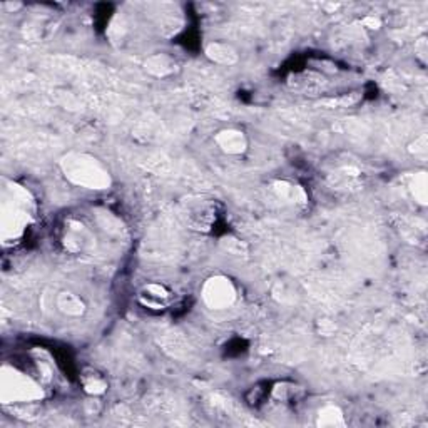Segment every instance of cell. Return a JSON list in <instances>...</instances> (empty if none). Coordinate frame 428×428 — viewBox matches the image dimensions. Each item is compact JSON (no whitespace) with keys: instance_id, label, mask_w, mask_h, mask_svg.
<instances>
[{"instance_id":"cell-6","label":"cell","mask_w":428,"mask_h":428,"mask_svg":"<svg viewBox=\"0 0 428 428\" xmlns=\"http://www.w3.org/2000/svg\"><path fill=\"white\" fill-rule=\"evenodd\" d=\"M214 142L224 154L230 156H241L248 149V138L243 131L235 129V127H228V129L219 131L216 134Z\"/></svg>"},{"instance_id":"cell-15","label":"cell","mask_w":428,"mask_h":428,"mask_svg":"<svg viewBox=\"0 0 428 428\" xmlns=\"http://www.w3.org/2000/svg\"><path fill=\"white\" fill-rule=\"evenodd\" d=\"M300 392V388L293 383H288V381H283V383H276L273 388V397L276 398L278 401H283V404H288V401L295 400L296 393Z\"/></svg>"},{"instance_id":"cell-10","label":"cell","mask_w":428,"mask_h":428,"mask_svg":"<svg viewBox=\"0 0 428 428\" xmlns=\"http://www.w3.org/2000/svg\"><path fill=\"white\" fill-rule=\"evenodd\" d=\"M176 66L175 57H171L169 54H154L144 61V69L154 78H168V75L175 74Z\"/></svg>"},{"instance_id":"cell-17","label":"cell","mask_w":428,"mask_h":428,"mask_svg":"<svg viewBox=\"0 0 428 428\" xmlns=\"http://www.w3.org/2000/svg\"><path fill=\"white\" fill-rule=\"evenodd\" d=\"M427 147H428V138H427V134H422V135H418V138L415 139L412 144H410L408 151L415 156H423L427 152Z\"/></svg>"},{"instance_id":"cell-5","label":"cell","mask_w":428,"mask_h":428,"mask_svg":"<svg viewBox=\"0 0 428 428\" xmlns=\"http://www.w3.org/2000/svg\"><path fill=\"white\" fill-rule=\"evenodd\" d=\"M61 241L64 249L72 254L87 253L94 248V236H92V233L82 223L74 221V219L66 223Z\"/></svg>"},{"instance_id":"cell-8","label":"cell","mask_w":428,"mask_h":428,"mask_svg":"<svg viewBox=\"0 0 428 428\" xmlns=\"http://www.w3.org/2000/svg\"><path fill=\"white\" fill-rule=\"evenodd\" d=\"M271 189H273V193L276 194L281 201L290 202V205L300 206V205H307L308 201L307 193H304L302 186L288 183V181H274V183L271 184Z\"/></svg>"},{"instance_id":"cell-1","label":"cell","mask_w":428,"mask_h":428,"mask_svg":"<svg viewBox=\"0 0 428 428\" xmlns=\"http://www.w3.org/2000/svg\"><path fill=\"white\" fill-rule=\"evenodd\" d=\"M37 213L31 191L3 177L0 186V236L3 246H12L24 236Z\"/></svg>"},{"instance_id":"cell-7","label":"cell","mask_w":428,"mask_h":428,"mask_svg":"<svg viewBox=\"0 0 428 428\" xmlns=\"http://www.w3.org/2000/svg\"><path fill=\"white\" fill-rule=\"evenodd\" d=\"M205 54L211 62L219 66H235L239 61L238 50L226 42H211L206 45Z\"/></svg>"},{"instance_id":"cell-13","label":"cell","mask_w":428,"mask_h":428,"mask_svg":"<svg viewBox=\"0 0 428 428\" xmlns=\"http://www.w3.org/2000/svg\"><path fill=\"white\" fill-rule=\"evenodd\" d=\"M408 189L412 193L415 202H418L420 206L428 205V177L425 171L417 172V175L410 177Z\"/></svg>"},{"instance_id":"cell-12","label":"cell","mask_w":428,"mask_h":428,"mask_svg":"<svg viewBox=\"0 0 428 428\" xmlns=\"http://www.w3.org/2000/svg\"><path fill=\"white\" fill-rule=\"evenodd\" d=\"M144 291H146L144 296H147V300L141 296V303L154 309L163 308V302H166L169 296H171L168 288L161 285V283H149V285L144 286Z\"/></svg>"},{"instance_id":"cell-4","label":"cell","mask_w":428,"mask_h":428,"mask_svg":"<svg viewBox=\"0 0 428 428\" xmlns=\"http://www.w3.org/2000/svg\"><path fill=\"white\" fill-rule=\"evenodd\" d=\"M201 296L207 308L214 309V311H223V309L231 308L235 304L236 298H238V291L230 278L223 276V274H214L205 281L201 288Z\"/></svg>"},{"instance_id":"cell-18","label":"cell","mask_w":428,"mask_h":428,"mask_svg":"<svg viewBox=\"0 0 428 428\" xmlns=\"http://www.w3.org/2000/svg\"><path fill=\"white\" fill-rule=\"evenodd\" d=\"M318 333L323 334V337H332L337 332V325H334V321L328 320V318H323V320H318Z\"/></svg>"},{"instance_id":"cell-16","label":"cell","mask_w":428,"mask_h":428,"mask_svg":"<svg viewBox=\"0 0 428 428\" xmlns=\"http://www.w3.org/2000/svg\"><path fill=\"white\" fill-rule=\"evenodd\" d=\"M221 248L226 253L235 254V256H246L248 254V246L243 241L235 238V236H224V238L219 241Z\"/></svg>"},{"instance_id":"cell-11","label":"cell","mask_w":428,"mask_h":428,"mask_svg":"<svg viewBox=\"0 0 428 428\" xmlns=\"http://www.w3.org/2000/svg\"><path fill=\"white\" fill-rule=\"evenodd\" d=\"M316 425L323 428H341L346 427L345 413L338 405H325L318 410Z\"/></svg>"},{"instance_id":"cell-3","label":"cell","mask_w":428,"mask_h":428,"mask_svg":"<svg viewBox=\"0 0 428 428\" xmlns=\"http://www.w3.org/2000/svg\"><path fill=\"white\" fill-rule=\"evenodd\" d=\"M44 390L36 380L17 368L3 365L0 371V401L3 405H22L40 401Z\"/></svg>"},{"instance_id":"cell-14","label":"cell","mask_w":428,"mask_h":428,"mask_svg":"<svg viewBox=\"0 0 428 428\" xmlns=\"http://www.w3.org/2000/svg\"><path fill=\"white\" fill-rule=\"evenodd\" d=\"M82 387L84 392L91 397H101L108 392V381H105L103 376L97 375V373H84L82 375Z\"/></svg>"},{"instance_id":"cell-9","label":"cell","mask_w":428,"mask_h":428,"mask_svg":"<svg viewBox=\"0 0 428 428\" xmlns=\"http://www.w3.org/2000/svg\"><path fill=\"white\" fill-rule=\"evenodd\" d=\"M56 307L62 315L71 318L82 316L87 309L86 302L79 295L72 293V291H61L56 298Z\"/></svg>"},{"instance_id":"cell-2","label":"cell","mask_w":428,"mask_h":428,"mask_svg":"<svg viewBox=\"0 0 428 428\" xmlns=\"http://www.w3.org/2000/svg\"><path fill=\"white\" fill-rule=\"evenodd\" d=\"M64 177L78 188L104 191L112 186V176L103 161L86 152H69L59 161Z\"/></svg>"},{"instance_id":"cell-19","label":"cell","mask_w":428,"mask_h":428,"mask_svg":"<svg viewBox=\"0 0 428 428\" xmlns=\"http://www.w3.org/2000/svg\"><path fill=\"white\" fill-rule=\"evenodd\" d=\"M363 27L367 29H371V31H378V29L381 27V19L376 15H367L365 19L362 20Z\"/></svg>"}]
</instances>
